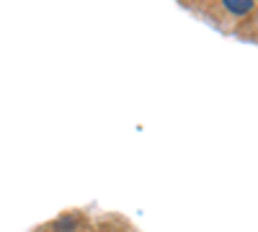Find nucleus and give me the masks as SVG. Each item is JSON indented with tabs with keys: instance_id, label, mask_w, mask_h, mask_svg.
<instances>
[{
	"instance_id": "1",
	"label": "nucleus",
	"mask_w": 258,
	"mask_h": 232,
	"mask_svg": "<svg viewBox=\"0 0 258 232\" xmlns=\"http://www.w3.org/2000/svg\"><path fill=\"white\" fill-rule=\"evenodd\" d=\"M225 8H227L230 13L243 16V13L253 11V0H225Z\"/></svg>"
},
{
	"instance_id": "2",
	"label": "nucleus",
	"mask_w": 258,
	"mask_h": 232,
	"mask_svg": "<svg viewBox=\"0 0 258 232\" xmlns=\"http://www.w3.org/2000/svg\"><path fill=\"white\" fill-rule=\"evenodd\" d=\"M54 227H57V232H75V229H78V217L64 214V217H59V219L54 222Z\"/></svg>"
}]
</instances>
